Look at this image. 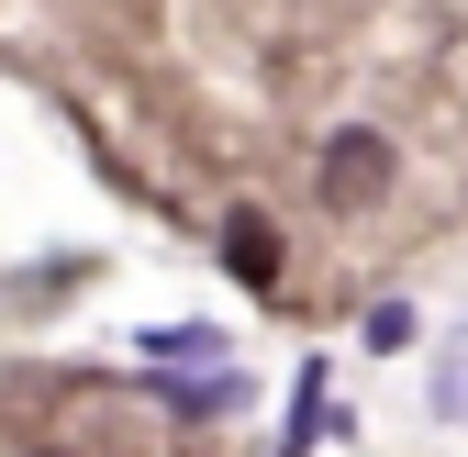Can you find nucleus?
<instances>
[{
  "instance_id": "obj_1",
  "label": "nucleus",
  "mask_w": 468,
  "mask_h": 457,
  "mask_svg": "<svg viewBox=\"0 0 468 457\" xmlns=\"http://www.w3.org/2000/svg\"><path fill=\"white\" fill-rule=\"evenodd\" d=\"M379 190H390V145H379L368 123L324 134V201H335V212H368Z\"/></svg>"
},
{
  "instance_id": "obj_2",
  "label": "nucleus",
  "mask_w": 468,
  "mask_h": 457,
  "mask_svg": "<svg viewBox=\"0 0 468 457\" xmlns=\"http://www.w3.org/2000/svg\"><path fill=\"white\" fill-rule=\"evenodd\" d=\"M424 402H435V424H446V435H468V324L435 346V379H424Z\"/></svg>"
},
{
  "instance_id": "obj_5",
  "label": "nucleus",
  "mask_w": 468,
  "mask_h": 457,
  "mask_svg": "<svg viewBox=\"0 0 468 457\" xmlns=\"http://www.w3.org/2000/svg\"><path fill=\"white\" fill-rule=\"evenodd\" d=\"M357 346H368V357H401V346H413V302H368Z\"/></svg>"
},
{
  "instance_id": "obj_4",
  "label": "nucleus",
  "mask_w": 468,
  "mask_h": 457,
  "mask_svg": "<svg viewBox=\"0 0 468 457\" xmlns=\"http://www.w3.org/2000/svg\"><path fill=\"white\" fill-rule=\"evenodd\" d=\"M223 257L246 268V291H268V279H279V235H268L257 212H234V223H223Z\"/></svg>"
},
{
  "instance_id": "obj_3",
  "label": "nucleus",
  "mask_w": 468,
  "mask_h": 457,
  "mask_svg": "<svg viewBox=\"0 0 468 457\" xmlns=\"http://www.w3.org/2000/svg\"><path fill=\"white\" fill-rule=\"evenodd\" d=\"M167 413H190V424H212V413H246V368H201V379H167Z\"/></svg>"
}]
</instances>
